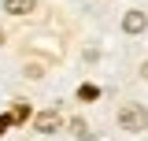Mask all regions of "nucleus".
Wrapping results in <instances>:
<instances>
[{
    "mask_svg": "<svg viewBox=\"0 0 148 141\" xmlns=\"http://www.w3.org/2000/svg\"><path fill=\"white\" fill-rule=\"evenodd\" d=\"M145 26H148L145 11H126V15H122V30H126V34H141Z\"/></svg>",
    "mask_w": 148,
    "mask_h": 141,
    "instance_id": "obj_3",
    "label": "nucleus"
},
{
    "mask_svg": "<svg viewBox=\"0 0 148 141\" xmlns=\"http://www.w3.org/2000/svg\"><path fill=\"white\" fill-rule=\"evenodd\" d=\"M15 123V119H11V115H0V138H4V134H8V126Z\"/></svg>",
    "mask_w": 148,
    "mask_h": 141,
    "instance_id": "obj_7",
    "label": "nucleus"
},
{
    "mask_svg": "<svg viewBox=\"0 0 148 141\" xmlns=\"http://www.w3.org/2000/svg\"><path fill=\"white\" fill-rule=\"evenodd\" d=\"M8 115H11V119H15V123H22V119H26V115H30V104H15V111H8Z\"/></svg>",
    "mask_w": 148,
    "mask_h": 141,
    "instance_id": "obj_6",
    "label": "nucleus"
},
{
    "mask_svg": "<svg viewBox=\"0 0 148 141\" xmlns=\"http://www.w3.org/2000/svg\"><path fill=\"white\" fill-rule=\"evenodd\" d=\"M78 97H82V100H96L100 89H96V86H82V89H78Z\"/></svg>",
    "mask_w": 148,
    "mask_h": 141,
    "instance_id": "obj_5",
    "label": "nucleus"
},
{
    "mask_svg": "<svg viewBox=\"0 0 148 141\" xmlns=\"http://www.w3.org/2000/svg\"><path fill=\"white\" fill-rule=\"evenodd\" d=\"M119 126L130 130V134L148 130V108L145 104H122V108H119Z\"/></svg>",
    "mask_w": 148,
    "mask_h": 141,
    "instance_id": "obj_1",
    "label": "nucleus"
},
{
    "mask_svg": "<svg viewBox=\"0 0 148 141\" xmlns=\"http://www.w3.org/2000/svg\"><path fill=\"white\" fill-rule=\"evenodd\" d=\"M4 11L8 15H30V11H37V0H4Z\"/></svg>",
    "mask_w": 148,
    "mask_h": 141,
    "instance_id": "obj_4",
    "label": "nucleus"
},
{
    "mask_svg": "<svg viewBox=\"0 0 148 141\" xmlns=\"http://www.w3.org/2000/svg\"><path fill=\"white\" fill-rule=\"evenodd\" d=\"M78 141H96V134H89V130H85V134H78Z\"/></svg>",
    "mask_w": 148,
    "mask_h": 141,
    "instance_id": "obj_8",
    "label": "nucleus"
},
{
    "mask_svg": "<svg viewBox=\"0 0 148 141\" xmlns=\"http://www.w3.org/2000/svg\"><path fill=\"white\" fill-rule=\"evenodd\" d=\"M141 78H148V59H145V63H141Z\"/></svg>",
    "mask_w": 148,
    "mask_h": 141,
    "instance_id": "obj_9",
    "label": "nucleus"
},
{
    "mask_svg": "<svg viewBox=\"0 0 148 141\" xmlns=\"http://www.w3.org/2000/svg\"><path fill=\"white\" fill-rule=\"evenodd\" d=\"M0 45H4V30H0Z\"/></svg>",
    "mask_w": 148,
    "mask_h": 141,
    "instance_id": "obj_10",
    "label": "nucleus"
},
{
    "mask_svg": "<svg viewBox=\"0 0 148 141\" xmlns=\"http://www.w3.org/2000/svg\"><path fill=\"white\" fill-rule=\"evenodd\" d=\"M59 123H63V119H59V111H41V115H34V130L37 134H56V130H59Z\"/></svg>",
    "mask_w": 148,
    "mask_h": 141,
    "instance_id": "obj_2",
    "label": "nucleus"
}]
</instances>
